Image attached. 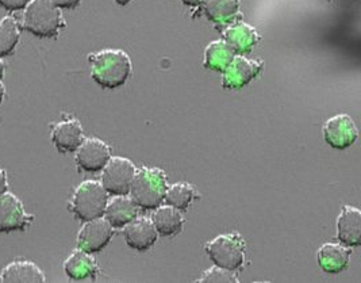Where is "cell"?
Wrapping results in <instances>:
<instances>
[{
    "label": "cell",
    "mask_w": 361,
    "mask_h": 283,
    "mask_svg": "<svg viewBox=\"0 0 361 283\" xmlns=\"http://www.w3.org/2000/svg\"><path fill=\"white\" fill-rule=\"evenodd\" d=\"M263 69L260 60H247L244 56H234L229 67L226 68L224 76V87L230 90L243 88L250 83Z\"/></svg>",
    "instance_id": "obj_11"
},
{
    "label": "cell",
    "mask_w": 361,
    "mask_h": 283,
    "mask_svg": "<svg viewBox=\"0 0 361 283\" xmlns=\"http://www.w3.org/2000/svg\"><path fill=\"white\" fill-rule=\"evenodd\" d=\"M123 236L130 248L145 252L154 246L159 234L152 219L147 217H135L123 227Z\"/></svg>",
    "instance_id": "obj_12"
},
{
    "label": "cell",
    "mask_w": 361,
    "mask_h": 283,
    "mask_svg": "<svg viewBox=\"0 0 361 283\" xmlns=\"http://www.w3.org/2000/svg\"><path fill=\"white\" fill-rule=\"evenodd\" d=\"M64 271L68 278L73 281H84V279H95L98 274V265L91 253L85 251H73L64 263Z\"/></svg>",
    "instance_id": "obj_16"
},
{
    "label": "cell",
    "mask_w": 361,
    "mask_h": 283,
    "mask_svg": "<svg viewBox=\"0 0 361 283\" xmlns=\"http://www.w3.org/2000/svg\"><path fill=\"white\" fill-rule=\"evenodd\" d=\"M113 227L106 218H95L85 221L78 234V248L88 253H95L104 250L113 239Z\"/></svg>",
    "instance_id": "obj_8"
},
{
    "label": "cell",
    "mask_w": 361,
    "mask_h": 283,
    "mask_svg": "<svg viewBox=\"0 0 361 283\" xmlns=\"http://www.w3.org/2000/svg\"><path fill=\"white\" fill-rule=\"evenodd\" d=\"M119 6H126V4H129L132 0H115Z\"/></svg>",
    "instance_id": "obj_31"
},
{
    "label": "cell",
    "mask_w": 361,
    "mask_h": 283,
    "mask_svg": "<svg viewBox=\"0 0 361 283\" xmlns=\"http://www.w3.org/2000/svg\"><path fill=\"white\" fill-rule=\"evenodd\" d=\"M207 13L214 19H226L238 10V0H204Z\"/></svg>",
    "instance_id": "obj_24"
},
{
    "label": "cell",
    "mask_w": 361,
    "mask_h": 283,
    "mask_svg": "<svg viewBox=\"0 0 361 283\" xmlns=\"http://www.w3.org/2000/svg\"><path fill=\"white\" fill-rule=\"evenodd\" d=\"M138 205L133 200L132 197L115 195L113 200L107 202L103 217H106L113 228H123L135 217H138Z\"/></svg>",
    "instance_id": "obj_15"
},
{
    "label": "cell",
    "mask_w": 361,
    "mask_h": 283,
    "mask_svg": "<svg viewBox=\"0 0 361 283\" xmlns=\"http://www.w3.org/2000/svg\"><path fill=\"white\" fill-rule=\"evenodd\" d=\"M88 60L92 79L103 88L114 90L122 87L132 76V60L123 50H100L92 53Z\"/></svg>",
    "instance_id": "obj_1"
},
{
    "label": "cell",
    "mask_w": 361,
    "mask_h": 283,
    "mask_svg": "<svg viewBox=\"0 0 361 283\" xmlns=\"http://www.w3.org/2000/svg\"><path fill=\"white\" fill-rule=\"evenodd\" d=\"M166 184L168 179L163 169L141 167L134 174L129 194L138 207L153 210L164 202Z\"/></svg>",
    "instance_id": "obj_3"
},
{
    "label": "cell",
    "mask_w": 361,
    "mask_h": 283,
    "mask_svg": "<svg viewBox=\"0 0 361 283\" xmlns=\"http://www.w3.org/2000/svg\"><path fill=\"white\" fill-rule=\"evenodd\" d=\"M34 216L26 213L23 203L13 193L0 195V232L25 231L33 224Z\"/></svg>",
    "instance_id": "obj_7"
},
{
    "label": "cell",
    "mask_w": 361,
    "mask_h": 283,
    "mask_svg": "<svg viewBox=\"0 0 361 283\" xmlns=\"http://www.w3.org/2000/svg\"><path fill=\"white\" fill-rule=\"evenodd\" d=\"M20 40V28L17 19L4 17L0 20V59L11 56Z\"/></svg>",
    "instance_id": "obj_22"
},
{
    "label": "cell",
    "mask_w": 361,
    "mask_h": 283,
    "mask_svg": "<svg viewBox=\"0 0 361 283\" xmlns=\"http://www.w3.org/2000/svg\"><path fill=\"white\" fill-rule=\"evenodd\" d=\"M102 186L110 195H128L137 171L132 160L115 156L102 169Z\"/></svg>",
    "instance_id": "obj_6"
},
{
    "label": "cell",
    "mask_w": 361,
    "mask_h": 283,
    "mask_svg": "<svg viewBox=\"0 0 361 283\" xmlns=\"http://www.w3.org/2000/svg\"><path fill=\"white\" fill-rule=\"evenodd\" d=\"M30 0H0V7L7 11H20L25 10Z\"/></svg>",
    "instance_id": "obj_26"
},
{
    "label": "cell",
    "mask_w": 361,
    "mask_h": 283,
    "mask_svg": "<svg viewBox=\"0 0 361 283\" xmlns=\"http://www.w3.org/2000/svg\"><path fill=\"white\" fill-rule=\"evenodd\" d=\"M50 1L60 10H73L82 3V0H50Z\"/></svg>",
    "instance_id": "obj_27"
},
{
    "label": "cell",
    "mask_w": 361,
    "mask_h": 283,
    "mask_svg": "<svg viewBox=\"0 0 361 283\" xmlns=\"http://www.w3.org/2000/svg\"><path fill=\"white\" fill-rule=\"evenodd\" d=\"M111 159V148L102 140L91 137L84 138L76 150V163L85 172H99Z\"/></svg>",
    "instance_id": "obj_9"
},
{
    "label": "cell",
    "mask_w": 361,
    "mask_h": 283,
    "mask_svg": "<svg viewBox=\"0 0 361 283\" xmlns=\"http://www.w3.org/2000/svg\"><path fill=\"white\" fill-rule=\"evenodd\" d=\"M235 53L225 41H215L204 52V67L224 72L229 67Z\"/></svg>",
    "instance_id": "obj_21"
},
{
    "label": "cell",
    "mask_w": 361,
    "mask_h": 283,
    "mask_svg": "<svg viewBox=\"0 0 361 283\" xmlns=\"http://www.w3.org/2000/svg\"><path fill=\"white\" fill-rule=\"evenodd\" d=\"M153 224L157 231V234H161L163 237H172L180 234L184 227V218L181 216L180 210L165 205L159 206L154 216H153Z\"/></svg>",
    "instance_id": "obj_20"
},
{
    "label": "cell",
    "mask_w": 361,
    "mask_h": 283,
    "mask_svg": "<svg viewBox=\"0 0 361 283\" xmlns=\"http://www.w3.org/2000/svg\"><path fill=\"white\" fill-rule=\"evenodd\" d=\"M350 259V250L344 244L328 243L318 251V265L328 274H340L346 270Z\"/></svg>",
    "instance_id": "obj_17"
},
{
    "label": "cell",
    "mask_w": 361,
    "mask_h": 283,
    "mask_svg": "<svg viewBox=\"0 0 361 283\" xmlns=\"http://www.w3.org/2000/svg\"><path fill=\"white\" fill-rule=\"evenodd\" d=\"M66 28L63 13L50 0H30L26 6L20 29L38 38H54Z\"/></svg>",
    "instance_id": "obj_2"
},
{
    "label": "cell",
    "mask_w": 361,
    "mask_h": 283,
    "mask_svg": "<svg viewBox=\"0 0 361 283\" xmlns=\"http://www.w3.org/2000/svg\"><path fill=\"white\" fill-rule=\"evenodd\" d=\"M324 137L331 148L346 150L357 140V128L349 116L338 114L324 125Z\"/></svg>",
    "instance_id": "obj_10"
},
{
    "label": "cell",
    "mask_w": 361,
    "mask_h": 283,
    "mask_svg": "<svg viewBox=\"0 0 361 283\" xmlns=\"http://www.w3.org/2000/svg\"><path fill=\"white\" fill-rule=\"evenodd\" d=\"M8 190V181H7V172L6 169L0 168V195L7 193Z\"/></svg>",
    "instance_id": "obj_28"
},
{
    "label": "cell",
    "mask_w": 361,
    "mask_h": 283,
    "mask_svg": "<svg viewBox=\"0 0 361 283\" xmlns=\"http://www.w3.org/2000/svg\"><path fill=\"white\" fill-rule=\"evenodd\" d=\"M4 98H6V87H4V84L1 83V80H0V104L3 103Z\"/></svg>",
    "instance_id": "obj_29"
},
{
    "label": "cell",
    "mask_w": 361,
    "mask_h": 283,
    "mask_svg": "<svg viewBox=\"0 0 361 283\" xmlns=\"http://www.w3.org/2000/svg\"><path fill=\"white\" fill-rule=\"evenodd\" d=\"M109 193L97 181L82 182L73 193L69 209L82 222L104 216Z\"/></svg>",
    "instance_id": "obj_4"
},
{
    "label": "cell",
    "mask_w": 361,
    "mask_h": 283,
    "mask_svg": "<svg viewBox=\"0 0 361 283\" xmlns=\"http://www.w3.org/2000/svg\"><path fill=\"white\" fill-rule=\"evenodd\" d=\"M337 236L346 247L361 244V212L353 206H344L337 219Z\"/></svg>",
    "instance_id": "obj_14"
},
{
    "label": "cell",
    "mask_w": 361,
    "mask_h": 283,
    "mask_svg": "<svg viewBox=\"0 0 361 283\" xmlns=\"http://www.w3.org/2000/svg\"><path fill=\"white\" fill-rule=\"evenodd\" d=\"M50 138L59 152H76L84 140L82 124L76 118L61 121L53 126Z\"/></svg>",
    "instance_id": "obj_13"
},
{
    "label": "cell",
    "mask_w": 361,
    "mask_h": 283,
    "mask_svg": "<svg viewBox=\"0 0 361 283\" xmlns=\"http://www.w3.org/2000/svg\"><path fill=\"white\" fill-rule=\"evenodd\" d=\"M225 38H226L225 42L235 54H244V53H249L256 47V44L260 40V35L252 26L241 22L231 26L225 33Z\"/></svg>",
    "instance_id": "obj_19"
},
{
    "label": "cell",
    "mask_w": 361,
    "mask_h": 283,
    "mask_svg": "<svg viewBox=\"0 0 361 283\" xmlns=\"http://www.w3.org/2000/svg\"><path fill=\"white\" fill-rule=\"evenodd\" d=\"M206 252L214 266L237 271L245 262V243L238 234L216 236L206 244Z\"/></svg>",
    "instance_id": "obj_5"
},
{
    "label": "cell",
    "mask_w": 361,
    "mask_h": 283,
    "mask_svg": "<svg viewBox=\"0 0 361 283\" xmlns=\"http://www.w3.org/2000/svg\"><path fill=\"white\" fill-rule=\"evenodd\" d=\"M4 71H6V67H4V63L1 61V59H0V80L3 79V76H4Z\"/></svg>",
    "instance_id": "obj_30"
},
{
    "label": "cell",
    "mask_w": 361,
    "mask_h": 283,
    "mask_svg": "<svg viewBox=\"0 0 361 283\" xmlns=\"http://www.w3.org/2000/svg\"><path fill=\"white\" fill-rule=\"evenodd\" d=\"M197 282H238V277L234 274V271H229L221 267L214 266L207 270Z\"/></svg>",
    "instance_id": "obj_25"
},
{
    "label": "cell",
    "mask_w": 361,
    "mask_h": 283,
    "mask_svg": "<svg viewBox=\"0 0 361 283\" xmlns=\"http://www.w3.org/2000/svg\"><path fill=\"white\" fill-rule=\"evenodd\" d=\"M42 270L33 262L16 260L0 272V282H45Z\"/></svg>",
    "instance_id": "obj_18"
},
{
    "label": "cell",
    "mask_w": 361,
    "mask_h": 283,
    "mask_svg": "<svg viewBox=\"0 0 361 283\" xmlns=\"http://www.w3.org/2000/svg\"><path fill=\"white\" fill-rule=\"evenodd\" d=\"M197 190L190 183L180 182L172 184L165 191L164 202L166 205L178 209V210H187L192 200H197Z\"/></svg>",
    "instance_id": "obj_23"
}]
</instances>
